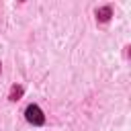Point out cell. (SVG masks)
Here are the masks:
<instances>
[{"instance_id": "cell-1", "label": "cell", "mask_w": 131, "mask_h": 131, "mask_svg": "<svg viewBox=\"0 0 131 131\" xmlns=\"http://www.w3.org/2000/svg\"><path fill=\"white\" fill-rule=\"evenodd\" d=\"M25 117H27V121L31 125H43L45 123V115H43V111L37 104H29L27 111H25Z\"/></svg>"}, {"instance_id": "cell-2", "label": "cell", "mask_w": 131, "mask_h": 131, "mask_svg": "<svg viewBox=\"0 0 131 131\" xmlns=\"http://www.w3.org/2000/svg\"><path fill=\"white\" fill-rule=\"evenodd\" d=\"M108 18H111V6L96 8V20L98 23H108Z\"/></svg>"}, {"instance_id": "cell-3", "label": "cell", "mask_w": 131, "mask_h": 131, "mask_svg": "<svg viewBox=\"0 0 131 131\" xmlns=\"http://www.w3.org/2000/svg\"><path fill=\"white\" fill-rule=\"evenodd\" d=\"M20 96H23V86L14 84V86L10 88V100H18Z\"/></svg>"}, {"instance_id": "cell-4", "label": "cell", "mask_w": 131, "mask_h": 131, "mask_svg": "<svg viewBox=\"0 0 131 131\" xmlns=\"http://www.w3.org/2000/svg\"><path fill=\"white\" fill-rule=\"evenodd\" d=\"M0 70H2V63H0Z\"/></svg>"}]
</instances>
